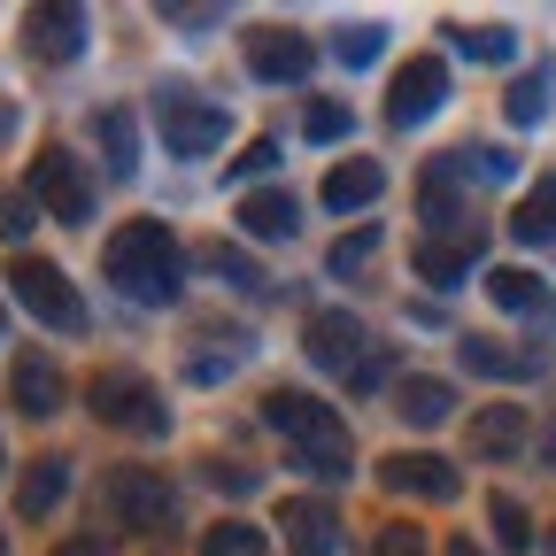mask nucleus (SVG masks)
Listing matches in <instances>:
<instances>
[{"label": "nucleus", "instance_id": "f257e3e1", "mask_svg": "<svg viewBox=\"0 0 556 556\" xmlns=\"http://www.w3.org/2000/svg\"><path fill=\"white\" fill-rule=\"evenodd\" d=\"M101 270H109V287H116L124 302H139V309H170V302L186 294V248L170 240L163 217L116 225L109 248H101Z\"/></svg>", "mask_w": 556, "mask_h": 556}, {"label": "nucleus", "instance_id": "f03ea898", "mask_svg": "<svg viewBox=\"0 0 556 556\" xmlns=\"http://www.w3.org/2000/svg\"><path fill=\"white\" fill-rule=\"evenodd\" d=\"M263 426H270V433H287V464L309 471V479H348V471H356V448H348V417H340L325 394H294V387L263 394Z\"/></svg>", "mask_w": 556, "mask_h": 556}, {"label": "nucleus", "instance_id": "7ed1b4c3", "mask_svg": "<svg viewBox=\"0 0 556 556\" xmlns=\"http://www.w3.org/2000/svg\"><path fill=\"white\" fill-rule=\"evenodd\" d=\"M148 109H155V131H163V148H170L178 163H201V155H217L225 139H232V109L208 101V93L186 86V78H163Z\"/></svg>", "mask_w": 556, "mask_h": 556}, {"label": "nucleus", "instance_id": "20e7f679", "mask_svg": "<svg viewBox=\"0 0 556 556\" xmlns=\"http://www.w3.org/2000/svg\"><path fill=\"white\" fill-rule=\"evenodd\" d=\"M86 409L101 417V426H124V433H163L170 426V402L148 371H131V364H109L86 379Z\"/></svg>", "mask_w": 556, "mask_h": 556}, {"label": "nucleus", "instance_id": "39448f33", "mask_svg": "<svg viewBox=\"0 0 556 556\" xmlns=\"http://www.w3.org/2000/svg\"><path fill=\"white\" fill-rule=\"evenodd\" d=\"M9 294L47 325V332H86V294L70 287V270L47 255H16L9 263Z\"/></svg>", "mask_w": 556, "mask_h": 556}, {"label": "nucleus", "instance_id": "423d86ee", "mask_svg": "<svg viewBox=\"0 0 556 556\" xmlns=\"http://www.w3.org/2000/svg\"><path fill=\"white\" fill-rule=\"evenodd\" d=\"M31 201L47 208L54 225H86L93 217V170L78 148H39L31 155Z\"/></svg>", "mask_w": 556, "mask_h": 556}, {"label": "nucleus", "instance_id": "0eeeda50", "mask_svg": "<svg viewBox=\"0 0 556 556\" xmlns=\"http://www.w3.org/2000/svg\"><path fill=\"white\" fill-rule=\"evenodd\" d=\"M101 510H109L124 533H163V526H170V486H163V471H148V464H109Z\"/></svg>", "mask_w": 556, "mask_h": 556}, {"label": "nucleus", "instance_id": "6e6552de", "mask_svg": "<svg viewBox=\"0 0 556 556\" xmlns=\"http://www.w3.org/2000/svg\"><path fill=\"white\" fill-rule=\"evenodd\" d=\"M371 332H364V317H348V309H309V325H302V356L317 364V371H332V379H356L364 364H371Z\"/></svg>", "mask_w": 556, "mask_h": 556}, {"label": "nucleus", "instance_id": "1a4fd4ad", "mask_svg": "<svg viewBox=\"0 0 556 556\" xmlns=\"http://www.w3.org/2000/svg\"><path fill=\"white\" fill-rule=\"evenodd\" d=\"M248 70H255V86H309L317 47L294 24H255L248 31Z\"/></svg>", "mask_w": 556, "mask_h": 556}, {"label": "nucleus", "instance_id": "9d476101", "mask_svg": "<svg viewBox=\"0 0 556 556\" xmlns=\"http://www.w3.org/2000/svg\"><path fill=\"white\" fill-rule=\"evenodd\" d=\"M86 31H93V16L78 9V0H47V9H31L24 16V47H31V62H78L86 54Z\"/></svg>", "mask_w": 556, "mask_h": 556}, {"label": "nucleus", "instance_id": "9b49d317", "mask_svg": "<svg viewBox=\"0 0 556 556\" xmlns=\"http://www.w3.org/2000/svg\"><path fill=\"white\" fill-rule=\"evenodd\" d=\"M441 101H448V62H441V54H417V62H402V78H394V93H387V124H394V131H417Z\"/></svg>", "mask_w": 556, "mask_h": 556}, {"label": "nucleus", "instance_id": "f8f14e48", "mask_svg": "<svg viewBox=\"0 0 556 556\" xmlns=\"http://www.w3.org/2000/svg\"><path fill=\"white\" fill-rule=\"evenodd\" d=\"M379 486H387V495H409V503H456L464 495V471L448 456H387Z\"/></svg>", "mask_w": 556, "mask_h": 556}, {"label": "nucleus", "instance_id": "ddd939ff", "mask_svg": "<svg viewBox=\"0 0 556 556\" xmlns=\"http://www.w3.org/2000/svg\"><path fill=\"white\" fill-rule=\"evenodd\" d=\"M526 448H533V417H526L518 402L471 409V456H479V464H518Z\"/></svg>", "mask_w": 556, "mask_h": 556}, {"label": "nucleus", "instance_id": "4468645a", "mask_svg": "<svg viewBox=\"0 0 556 556\" xmlns=\"http://www.w3.org/2000/svg\"><path fill=\"white\" fill-rule=\"evenodd\" d=\"M278 518H287V548L294 556H348V526H340V510L325 495H294Z\"/></svg>", "mask_w": 556, "mask_h": 556}, {"label": "nucleus", "instance_id": "2eb2a0df", "mask_svg": "<svg viewBox=\"0 0 556 556\" xmlns=\"http://www.w3.org/2000/svg\"><path fill=\"white\" fill-rule=\"evenodd\" d=\"M486 255V225L479 232H441V240H417V278H426L433 294H448V287H464V270Z\"/></svg>", "mask_w": 556, "mask_h": 556}, {"label": "nucleus", "instance_id": "dca6fc26", "mask_svg": "<svg viewBox=\"0 0 556 556\" xmlns=\"http://www.w3.org/2000/svg\"><path fill=\"white\" fill-rule=\"evenodd\" d=\"M240 232H248V240H294V232H302V201H294L287 186L240 193Z\"/></svg>", "mask_w": 556, "mask_h": 556}, {"label": "nucleus", "instance_id": "f3484780", "mask_svg": "<svg viewBox=\"0 0 556 556\" xmlns=\"http://www.w3.org/2000/svg\"><path fill=\"white\" fill-rule=\"evenodd\" d=\"M394 409H402V426L433 433V426H448V417H456V387L433 379V371H409V379L394 387Z\"/></svg>", "mask_w": 556, "mask_h": 556}, {"label": "nucleus", "instance_id": "a211bd4d", "mask_svg": "<svg viewBox=\"0 0 556 556\" xmlns=\"http://www.w3.org/2000/svg\"><path fill=\"white\" fill-rule=\"evenodd\" d=\"M486 302L510 309V317H548V309H556L548 278H541V270H518V263H495V270H486Z\"/></svg>", "mask_w": 556, "mask_h": 556}, {"label": "nucleus", "instance_id": "6ab92c4d", "mask_svg": "<svg viewBox=\"0 0 556 556\" xmlns=\"http://www.w3.org/2000/svg\"><path fill=\"white\" fill-rule=\"evenodd\" d=\"M93 139H101V170H109V178H131V170H139V116H131L124 101L93 109Z\"/></svg>", "mask_w": 556, "mask_h": 556}, {"label": "nucleus", "instance_id": "aec40b11", "mask_svg": "<svg viewBox=\"0 0 556 556\" xmlns=\"http://www.w3.org/2000/svg\"><path fill=\"white\" fill-rule=\"evenodd\" d=\"M379 193H387V170L371 155H348V163L325 170V208H340V217H348V208H371Z\"/></svg>", "mask_w": 556, "mask_h": 556}, {"label": "nucleus", "instance_id": "412c9836", "mask_svg": "<svg viewBox=\"0 0 556 556\" xmlns=\"http://www.w3.org/2000/svg\"><path fill=\"white\" fill-rule=\"evenodd\" d=\"M9 394H16L24 417H54V409H62V364H54V356H16Z\"/></svg>", "mask_w": 556, "mask_h": 556}, {"label": "nucleus", "instance_id": "4be33fe9", "mask_svg": "<svg viewBox=\"0 0 556 556\" xmlns=\"http://www.w3.org/2000/svg\"><path fill=\"white\" fill-rule=\"evenodd\" d=\"M433 178H471V186H510L518 178V155L510 148H456L433 163Z\"/></svg>", "mask_w": 556, "mask_h": 556}, {"label": "nucleus", "instance_id": "5701e85b", "mask_svg": "<svg viewBox=\"0 0 556 556\" xmlns=\"http://www.w3.org/2000/svg\"><path fill=\"white\" fill-rule=\"evenodd\" d=\"M62 486H70V456H39L24 479H16V518H47L62 503Z\"/></svg>", "mask_w": 556, "mask_h": 556}, {"label": "nucleus", "instance_id": "b1692460", "mask_svg": "<svg viewBox=\"0 0 556 556\" xmlns=\"http://www.w3.org/2000/svg\"><path fill=\"white\" fill-rule=\"evenodd\" d=\"M456 356H464V371H479V379H533V371H541V356H510V348H495L486 332H464Z\"/></svg>", "mask_w": 556, "mask_h": 556}, {"label": "nucleus", "instance_id": "393cba45", "mask_svg": "<svg viewBox=\"0 0 556 556\" xmlns=\"http://www.w3.org/2000/svg\"><path fill=\"white\" fill-rule=\"evenodd\" d=\"M441 39L456 54H471V62H510L518 54V31L510 24H441Z\"/></svg>", "mask_w": 556, "mask_h": 556}, {"label": "nucleus", "instance_id": "a878e982", "mask_svg": "<svg viewBox=\"0 0 556 556\" xmlns=\"http://www.w3.org/2000/svg\"><path fill=\"white\" fill-rule=\"evenodd\" d=\"M510 232H518L526 248H548V240H556V170H548V178H533V193L518 201Z\"/></svg>", "mask_w": 556, "mask_h": 556}, {"label": "nucleus", "instance_id": "bb28decb", "mask_svg": "<svg viewBox=\"0 0 556 556\" xmlns=\"http://www.w3.org/2000/svg\"><path fill=\"white\" fill-rule=\"evenodd\" d=\"M201 270H208V278H225V287H240V294L263 287V263L240 255V248H225V240H208V248H201Z\"/></svg>", "mask_w": 556, "mask_h": 556}, {"label": "nucleus", "instance_id": "cd10ccee", "mask_svg": "<svg viewBox=\"0 0 556 556\" xmlns=\"http://www.w3.org/2000/svg\"><path fill=\"white\" fill-rule=\"evenodd\" d=\"M548 101H556V70H533V78H518V86L503 93V116H510V124H541Z\"/></svg>", "mask_w": 556, "mask_h": 556}, {"label": "nucleus", "instance_id": "c85d7f7f", "mask_svg": "<svg viewBox=\"0 0 556 556\" xmlns=\"http://www.w3.org/2000/svg\"><path fill=\"white\" fill-rule=\"evenodd\" d=\"M332 54H340L348 70H371V62L387 54V24H340V31H332Z\"/></svg>", "mask_w": 556, "mask_h": 556}, {"label": "nucleus", "instance_id": "c756f323", "mask_svg": "<svg viewBox=\"0 0 556 556\" xmlns=\"http://www.w3.org/2000/svg\"><path fill=\"white\" fill-rule=\"evenodd\" d=\"M356 131V109L348 101H309L302 109V139H317V148H332V139H348Z\"/></svg>", "mask_w": 556, "mask_h": 556}, {"label": "nucleus", "instance_id": "7c9ffc66", "mask_svg": "<svg viewBox=\"0 0 556 556\" xmlns=\"http://www.w3.org/2000/svg\"><path fill=\"white\" fill-rule=\"evenodd\" d=\"M201 556H263V533L248 518H217V526L201 533Z\"/></svg>", "mask_w": 556, "mask_h": 556}, {"label": "nucleus", "instance_id": "2f4dec72", "mask_svg": "<svg viewBox=\"0 0 556 556\" xmlns=\"http://www.w3.org/2000/svg\"><path fill=\"white\" fill-rule=\"evenodd\" d=\"M371 255H379V225H356V232H340V248L325 255V270H332V278H356Z\"/></svg>", "mask_w": 556, "mask_h": 556}, {"label": "nucleus", "instance_id": "473e14b6", "mask_svg": "<svg viewBox=\"0 0 556 556\" xmlns=\"http://www.w3.org/2000/svg\"><path fill=\"white\" fill-rule=\"evenodd\" d=\"M486 518H495V541H503L510 556L533 548V526H526V503H518V495H495V503H486Z\"/></svg>", "mask_w": 556, "mask_h": 556}, {"label": "nucleus", "instance_id": "72a5a7b5", "mask_svg": "<svg viewBox=\"0 0 556 556\" xmlns=\"http://www.w3.org/2000/svg\"><path fill=\"white\" fill-rule=\"evenodd\" d=\"M270 163H278V139H248V148H240V155H232V163H225V178H232V186H248V193H255V178H263V170H270Z\"/></svg>", "mask_w": 556, "mask_h": 556}, {"label": "nucleus", "instance_id": "f704fd0d", "mask_svg": "<svg viewBox=\"0 0 556 556\" xmlns=\"http://www.w3.org/2000/svg\"><path fill=\"white\" fill-rule=\"evenodd\" d=\"M39 225V201H31V186H16V193H0V240H24Z\"/></svg>", "mask_w": 556, "mask_h": 556}, {"label": "nucleus", "instance_id": "c9c22d12", "mask_svg": "<svg viewBox=\"0 0 556 556\" xmlns=\"http://www.w3.org/2000/svg\"><path fill=\"white\" fill-rule=\"evenodd\" d=\"M371 556H433V548H426V533H417L409 518H394V526L379 533V548H371Z\"/></svg>", "mask_w": 556, "mask_h": 556}, {"label": "nucleus", "instance_id": "e433bc0d", "mask_svg": "<svg viewBox=\"0 0 556 556\" xmlns=\"http://www.w3.org/2000/svg\"><path fill=\"white\" fill-rule=\"evenodd\" d=\"M155 16H163V24H178V31H208V24H225V9H186V0H163Z\"/></svg>", "mask_w": 556, "mask_h": 556}, {"label": "nucleus", "instance_id": "4c0bfd02", "mask_svg": "<svg viewBox=\"0 0 556 556\" xmlns=\"http://www.w3.org/2000/svg\"><path fill=\"white\" fill-rule=\"evenodd\" d=\"M387 371H394V348H371V364L348 379V394H371V387H387Z\"/></svg>", "mask_w": 556, "mask_h": 556}, {"label": "nucleus", "instance_id": "58836bf2", "mask_svg": "<svg viewBox=\"0 0 556 556\" xmlns=\"http://www.w3.org/2000/svg\"><path fill=\"white\" fill-rule=\"evenodd\" d=\"M208 479L232 486V495H248V486H255V471H240V464H208Z\"/></svg>", "mask_w": 556, "mask_h": 556}, {"label": "nucleus", "instance_id": "ea45409f", "mask_svg": "<svg viewBox=\"0 0 556 556\" xmlns=\"http://www.w3.org/2000/svg\"><path fill=\"white\" fill-rule=\"evenodd\" d=\"M16 124H24V116H16V101L0 93V148H16Z\"/></svg>", "mask_w": 556, "mask_h": 556}, {"label": "nucleus", "instance_id": "a19ab883", "mask_svg": "<svg viewBox=\"0 0 556 556\" xmlns=\"http://www.w3.org/2000/svg\"><path fill=\"white\" fill-rule=\"evenodd\" d=\"M54 556H101V541H86V533H78V541H62Z\"/></svg>", "mask_w": 556, "mask_h": 556}, {"label": "nucleus", "instance_id": "79ce46f5", "mask_svg": "<svg viewBox=\"0 0 556 556\" xmlns=\"http://www.w3.org/2000/svg\"><path fill=\"white\" fill-rule=\"evenodd\" d=\"M541 456L556 464V409H548V426H541Z\"/></svg>", "mask_w": 556, "mask_h": 556}, {"label": "nucleus", "instance_id": "37998d69", "mask_svg": "<svg viewBox=\"0 0 556 556\" xmlns=\"http://www.w3.org/2000/svg\"><path fill=\"white\" fill-rule=\"evenodd\" d=\"M448 556H486V548H471V533H464V541H448Z\"/></svg>", "mask_w": 556, "mask_h": 556}, {"label": "nucleus", "instance_id": "c03bdc74", "mask_svg": "<svg viewBox=\"0 0 556 556\" xmlns=\"http://www.w3.org/2000/svg\"><path fill=\"white\" fill-rule=\"evenodd\" d=\"M0 332H9V309H0Z\"/></svg>", "mask_w": 556, "mask_h": 556}, {"label": "nucleus", "instance_id": "a18cd8bd", "mask_svg": "<svg viewBox=\"0 0 556 556\" xmlns=\"http://www.w3.org/2000/svg\"><path fill=\"white\" fill-rule=\"evenodd\" d=\"M0 556H9V541H0Z\"/></svg>", "mask_w": 556, "mask_h": 556}, {"label": "nucleus", "instance_id": "49530a36", "mask_svg": "<svg viewBox=\"0 0 556 556\" xmlns=\"http://www.w3.org/2000/svg\"><path fill=\"white\" fill-rule=\"evenodd\" d=\"M548 548H556V533H548Z\"/></svg>", "mask_w": 556, "mask_h": 556}, {"label": "nucleus", "instance_id": "de8ad7c7", "mask_svg": "<svg viewBox=\"0 0 556 556\" xmlns=\"http://www.w3.org/2000/svg\"><path fill=\"white\" fill-rule=\"evenodd\" d=\"M0 464H9V456H0Z\"/></svg>", "mask_w": 556, "mask_h": 556}]
</instances>
